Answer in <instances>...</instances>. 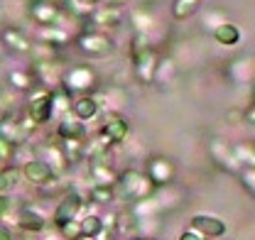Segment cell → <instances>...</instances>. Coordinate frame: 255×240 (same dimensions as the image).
<instances>
[{"instance_id":"obj_38","label":"cell","mask_w":255,"mask_h":240,"mask_svg":"<svg viewBox=\"0 0 255 240\" xmlns=\"http://www.w3.org/2000/svg\"><path fill=\"white\" fill-rule=\"evenodd\" d=\"M135 240H152V238H135Z\"/></svg>"},{"instance_id":"obj_33","label":"cell","mask_w":255,"mask_h":240,"mask_svg":"<svg viewBox=\"0 0 255 240\" xmlns=\"http://www.w3.org/2000/svg\"><path fill=\"white\" fill-rule=\"evenodd\" d=\"M98 5H103V7H123L128 0H96Z\"/></svg>"},{"instance_id":"obj_10","label":"cell","mask_w":255,"mask_h":240,"mask_svg":"<svg viewBox=\"0 0 255 240\" xmlns=\"http://www.w3.org/2000/svg\"><path fill=\"white\" fill-rule=\"evenodd\" d=\"M15 223H17V226H20V231H25L27 236L42 233V231H44V226H47L44 216L34 209V206H22V209L15 213Z\"/></svg>"},{"instance_id":"obj_28","label":"cell","mask_w":255,"mask_h":240,"mask_svg":"<svg viewBox=\"0 0 255 240\" xmlns=\"http://www.w3.org/2000/svg\"><path fill=\"white\" fill-rule=\"evenodd\" d=\"M59 233H62L66 240H79V238H84V226H81V218L64 223L62 228H59Z\"/></svg>"},{"instance_id":"obj_37","label":"cell","mask_w":255,"mask_h":240,"mask_svg":"<svg viewBox=\"0 0 255 240\" xmlns=\"http://www.w3.org/2000/svg\"><path fill=\"white\" fill-rule=\"evenodd\" d=\"M79 240H96L94 236H84V238H79Z\"/></svg>"},{"instance_id":"obj_31","label":"cell","mask_w":255,"mask_h":240,"mask_svg":"<svg viewBox=\"0 0 255 240\" xmlns=\"http://www.w3.org/2000/svg\"><path fill=\"white\" fill-rule=\"evenodd\" d=\"M0 216L5 221L12 218V199H10V194H0Z\"/></svg>"},{"instance_id":"obj_3","label":"cell","mask_w":255,"mask_h":240,"mask_svg":"<svg viewBox=\"0 0 255 240\" xmlns=\"http://www.w3.org/2000/svg\"><path fill=\"white\" fill-rule=\"evenodd\" d=\"M27 116L37 125H44L54 118V91L52 89H37L27 101Z\"/></svg>"},{"instance_id":"obj_6","label":"cell","mask_w":255,"mask_h":240,"mask_svg":"<svg viewBox=\"0 0 255 240\" xmlns=\"http://www.w3.org/2000/svg\"><path fill=\"white\" fill-rule=\"evenodd\" d=\"M191 228L199 231L204 238H211V240L223 238L226 231H228L226 221L219 218V216H211V213H196V216H191Z\"/></svg>"},{"instance_id":"obj_36","label":"cell","mask_w":255,"mask_h":240,"mask_svg":"<svg viewBox=\"0 0 255 240\" xmlns=\"http://www.w3.org/2000/svg\"><path fill=\"white\" fill-rule=\"evenodd\" d=\"M39 240H66L64 236H54V233H47V236H42Z\"/></svg>"},{"instance_id":"obj_5","label":"cell","mask_w":255,"mask_h":240,"mask_svg":"<svg viewBox=\"0 0 255 240\" xmlns=\"http://www.w3.org/2000/svg\"><path fill=\"white\" fill-rule=\"evenodd\" d=\"M76 44H79V49H81V54H86V57H106V54H111L113 52V39L106 34V32L101 30H89V32H81L79 34V39H76Z\"/></svg>"},{"instance_id":"obj_2","label":"cell","mask_w":255,"mask_h":240,"mask_svg":"<svg viewBox=\"0 0 255 240\" xmlns=\"http://www.w3.org/2000/svg\"><path fill=\"white\" fill-rule=\"evenodd\" d=\"M96 86V74L91 66L86 64H76L64 69V79H62V89H66L71 96H84Z\"/></svg>"},{"instance_id":"obj_30","label":"cell","mask_w":255,"mask_h":240,"mask_svg":"<svg viewBox=\"0 0 255 240\" xmlns=\"http://www.w3.org/2000/svg\"><path fill=\"white\" fill-rule=\"evenodd\" d=\"M241 181H243V186L255 196V167H243V169H241Z\"/></svg>"},{"instance_id":"obj_16","label":"cell","mask_w":255,"mask_h":240,"mask_svg":"<svg viewBox=\"0 0 255 240\" xmlns=\"http://www.w3.org/2000/svg\"><path fill=\"white\" fill-rule=\"evenodd\" d=\"M71 113L76 118H81L84 122L94 120L98 113H101V106H98V98L91 96V93H84V96H76L74 98V106H71Z\"/></svg>"},{"instance_id":"obj_7","label":"cell","mask_w":255,"mask_h":240,"mask_svg":"<svg viewBox=\"0 0 255 240\" xmlns=\"http://www.w3.org/2000/svg\"><path fill=\"white\" fill-rule=\"evenodd\" d=\"M209 152H211V157H214V162L226 169V172H241L243 167H241V162H238V157H236V152L231 145H226L221 137H214L211 142H209Z\"/></svg>"},{"instance_id":"obj_26","label":"cell","mask_w":255,"mask_h":240,"mask_svg":"<svg viewBox=\"0 0 255 240\" xmlns=\"http://www.w3.org/2000/svg\"><path fill=\"white\" fill-rule=\"evenodd\" d=\"M174 76H177V66H174V61L172 59H159L155 81H159V84H172Z\"/></svg>"},{"instance_id":"obj_8","label":"cell","mask_w":255,"mask_h":240,"mask_svg":"<svg viewBox=\"0 0 255 240\" xmlns=\"http://www.w3.org/2000/svg\"><path fill=\"white\" fill-rule=\"evenodd\" d=\"M145 172H147V177L155 181L157 186H167L169 181L174 179V172H177V169H174V164H172L169 157L157 154V157H150V159H147Z\"/></svg>"},{"instance_id":"obj_35","label":"cell","mask_w":255,"mask_h":240,"mask_svg":"<svg viewBox=\"0 0 255 240\" xmlns=\"http://www.w3.org/2000/svg\"><path fill=\"white\" fill-rule=\"evenodd\" d=\"M0 240H12V231H10L7 226H2V228H0Z\"/></svg>"},{"instance_id":"obj_17","label":"cell","mask_w":255,"mask_h":240,"mask_svg":"<svg viewBox=\"0 0 255 240\" xmlns=\"http://www.w3.org/2000/svg\"><path fill=\"white\" fill-rule=\"evenodd\" d=\"M89 20L94 22V30H103V27H113L123 20V10L121 7H103L98 5L94 12L89 15Z\"/></svg>"},{"instance_id":"obj_24","label":"cell","mask_w":255,"mask_h":240,"mask_svg":"<svg viewBox=\"0 0 255 240\" xmlns=\"http://www.w3.org/2000/svg\"><path fill=\"white\" fill-rule=\"evenodd\" d=\"M233 152H236L241 167H255V145H251V142H238V145H233Z\"/></svg>"},{"instance_id":"obj_32","label":"cell","mask_w":255,"mask_h":240,"mask_svg":"<svg viewBox=\"0 0 255 240\" xmlns=\"http://www.w3.org/2000/svg\"><path fill=\"white\" fill-rule=\"evenodd\" d=\"M179 240H204V236H201L199 231H194V228H189V231H184V233L179 236Z\"/></svg>"},{"instance_id":"obj_12","label":"cell","mask_w":255,"mask_h":240,"mask_svg":"<svg viewBox=\"0 0 255 240\" xmlns=\"http://www.w3.org/2000/svg\"><path fill=\"white\" fill-rule=\"evenodd\" d=\"M116 145L118 142H126L128 132H130V127H128V120L123 116H118V113H113V111H108V113H103V127H101Z\"/></svg>"},{"instance_id":"obj_13","label":"cell","mask_w":255,"mask_h":240,"mask_svg":"<svg viewBox=\"0 0 255 240\" xmlns=\"http://www.w3.org/2000/svg\"><path fill=\"white\" fill-rule=\"evenodd\" d=\"M89 172H91V179H94V186H116L121 174L108 164V159H96V162H89Z\"/></svg>"},{"instance_id":"obj_25","label":"cell","mask_w":255,"mask_h":240,"mask_svg":"<svg viewBox=\"0 0 255 240\" xmlns=\"http://www.w3.org/2000/svg\"><path fill=\"white\" fill-rule=\"evenodd\" d=\"M89 199L94 204H98V206H106V204H111L116 199V191H113V186H91L89 189Z\"/></svg>"},{"instance_id":"obj_23","label":"cell","mask_w":255,"mask_h":240,"mask_svg":"<svg viewBox=\"0 0 255 240\" xmlns=\"http://www.w3.org/2000/svg\"><path fill=\"white\" fill-rule=\"evenodd\" d=\"M199 7H201V0H174L172 2V15L177 20H187L194 12H199Z\"/></svg>"},{"instance_id":"obj_14","label":"cell","mask_w":255,"mask_h":240,"mask_svg":"<svg viewBox=\"0 0 255 240\" xmlns=\"http://www.w3.org/2000/svg\"><path fill=\"white\" fill-rule=\"evenodd\" d=\"M84 132H86V122L76 118L74 113L62 116L57 122V137L59 140H76V137H84Z\"/></svg>"},{"instance_id":"obj_21","label":"cell","mask_w":255,"mask_h":240,"mask_svg":"<svg viewBox=\"0 0 255 240\" xmlns=\"http://www.w3.org/2000/svg\"><path fill=\"white\" fill-rule=\"evenodd\" d=\"M96 7H98L96 0H64V10L76 17H89Z\"/></svg>"},{"instance_id":"obj_19","label":"cell","mask_w":255,"mask_h":240,"mask_svg":"<svg viewBox=\"0 0 255 240\" xmlns=\"http://www.w3.org/2000/svg\"><path fill=\"white\" fill-rule=\"evenodd\" d=\"M214 39L223 44V47H236L241 42V30L233 25V22H223L221 27L214 30Z\"/></svg>"},{"instance_id":"obj_15","label":"cell","mask_w":255,"mask_h":240,"mask_svg":"<svg viewBox=\"0 0 255 240\" xmlns=\"http://www.w3.org/2000/svg\"><path fill=\"white\" fill-rule=\"evenodd\" d=\"M42 152H44V162L54 169V174H57V177H64V172H66V167H69V157H66V152H64V147H62V140L44 145Z\"/></svg>"},{"instance_id":"obj_1","label":"cell","mask_w":255,"mask_h":240,"mask_svg":"<svg viewBox=\"0 0 255 240\" xmlns=\"http://www.w3.org/2000/svg\"><path fill=\"white\" fill-rule=\"evenodd\" d=\"M118 186H121V194L128 204H137L147 196H152L155 191V181L147 177V172H137V169H126L118 179Z\"/></svg>"},{"instance_id":"obj_4","label":"cell","mask_w":255,"mask_h":240,"mask_svg":"<svg viewBox=\"0 0 255 240\" xmlns=\"http://www.w3.org/2000/svg\"><path fill=\"white\" fill-rule=\"evenodd\" d=\"M84 204H86V196H81V194H79V191H74V189H71V191H66L62 199H59V204H57V209H54V216H52L54 226H57V228H62L64 223L81 218Z\"/></svg>"},{"instance_id":"obj_11","label":"cell","mask_w":255,"mask_h":240,"mask_svg":"<svg viewBox=\"0 0 255 240\" xmlns=\"http://www.w3.org/2000/svg\"><path fill=\"white\" fill-rule=\"evenodd\" d=\"M22 174H25V179L30 181V184H34V186H44V184H49V181L57 177L54 169H52L44 159H30V162H25Z\"/></svg>"},{"instance_id":"obj_27","label":"cell","mask_w":255,"mask_h":240,"mask_svg":"<svg viewBox=\"0 0 255 240\" xmlns=\"http://www.w3.org/2000/svg\"><path fill=\"white\" fill-rule=\"evenodd\" d=\"M7 84L17 91H27L32 86V76L27 71H17V69H15V71L7 74Z\"/></svg>"},{"instance_id":"obj_29","label":"cell","mask_w":255,"mask_h":240,"mask_svg":"<svg viewBox=\"0 0 255 240\" xmlns=\"http://www.w3.org/2000/svg\"><path fill=\"white\" fill-rule=\"evenodd\" d=\"M81 226H84V236H96L103 228V218L96 213H89L86 218H81Z\"/></svg>"},{"instance_id":"obj_9","label":"cell","mask_w":255,"mask_h":240,"mask_svg":"<svg viewBox=\"0 0 255 240\" xmlns=\"http://www.w3.org/2000/svg\"><path fill=\"white\" fill-rule=\"evenodd\" d=\"M64 7H59L52 0H32L30 5V17L39 25H57L62 20Z\"/></svg>"},{"instance_id":"obj_34","label":"cell","mask_w":255,"mask_h":240,"mask_svg":"<svg viewBox=\"0 0 255 240\" xmlns=\"http://www.w3.org/2000/svg\"><path fill=\"white\" fill-rule=\"evenodd\" d=\"M243 120H246L248 125H255V103L248 108V111H246V113H243Z\"/></svg>"},{"instance_id":"obj_22","label":"cell","mask_w":255,"mask_h":240,"mask_svg":"<svg viewBox=\"0 0 255 240\" xmlns=\"http://www.w3.org/2000/svg\"><path fill=\"white\" fill-rule=\"evenodd\" d=\"M25 174H22V169H17V167H5L2 172H0V194H10L20 179H22Z\"/></svg>"},{"instance_id":"obj_20","label":"cell","mask_w":255,"mask_h":240,"mask_svg":"<svg viewBox=\"0 0 255 240\" xmlns=\"http://www.w3.org/2000/svg\"><path fill=\"white\" fill-rule=\"evenodd\" d=\"M39 39L47 42V44L62 47V44L69 42V34H66V30H62L59 25H42V27H39Z\"/></svg>"},{"instance_id":"obj_18","label":"cell","mask_w":255,"mask_h":240,"mask_svg":"<svg viewBox=\"0 0 255 240\" xmlns=\"http://www.w3.org/2000/svg\"><path fill=\"white\" fill-rule=\"evenodd\" d=\"M2 39H5L7 49H12V52H32V42L27 39V34L22 30L7 27V30L2 32Z\"/></svg>"}]
</instances>
